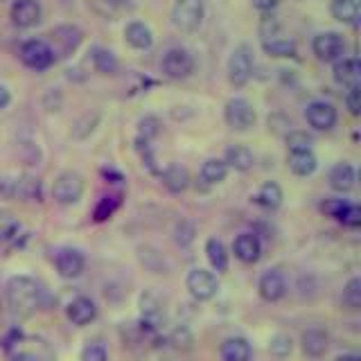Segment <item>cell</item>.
Segmentation results:
<instances>
[{
  "label": "cell",
  "mask_w": 361,
  "mask_h": 361,
  "mask_svg": "<svg viewBox=\"0 0 361 361\" xmlns=\"http://www.w3.org/2000/svg\"><path fill=\"white\" fill-rule=\"evenodd\" d=\"M7 307L14 319H30L43 300V289L32 276H11L5 285Z\"/></svg>",
  "instance_id": "cell-1"
},
{
  "label": "cell",
  "mask_w": 361,
  "mask_h": 361,
  "mask_svg": "<svg viewBox=\"0 0 361 361\" xmlns=\"http://www.w3.org/2000/svg\"><path fill=\"white\" fill-rule=\"evenodd\" d=\"M185 289L195 300L206 302V300H212L219 293V280H217V276L212 274V271L197 267V269L188 271Z\"/></svg>",
  "instance_id": "cell-2"
},
{
  "label": "cell",
  "mask_w": 361,
  "mask_h": 361,
  "mask_svg": "<svg viewBox=\"0 0 361 361\" xmlns=\"http://www.w3.org/2000/svg\"><path fill=\"white\" fill-rule=\"evenodd\" d=\"M84 176L79 172H61L52 183V199L59 206H75V203L84 197Z\"/></svg>",
  "instance_id": "cell-3"
},
{
  "label": "cell",
  "mask_w": 361,
  "mask_h": 361,
  "mask_svg": "<svg viewBox=\"0 0 361 361\" xmlns=\"http://www.w3.org/2000/svg\"><path fill=\"white\" fill-rule=\"evenodd\" d=\"M253 50L246 43L237 45L228 56V82L235 88H242L253 77Z\"/></svg>",
  "instance_id": "cell-4"
},
{
  "label": "cell",
  "mask_w": 361,
  "mask_h": 361,
  "mask_svg": "<svg viewBox=\"0 0 361 361\" xmlns=\"http://www.w3.org/2000/svg\"><path fill=\"white\" fill-rule=\"evenodd\" d=\"M203 0H176L172 7V23L180 32H197L203 23Z\"/></svg>",
  "instance_id": "cell-5"
},
{
  "label": "cell",
  "mask_w": 361,
  "mask_h": 361,
  "mask_svg": "<svg viewBox=\"0 0 361 361\" xmlns=\"http://www.w3.org/2000/svg\"><path fill=\"white\" fill-rule=\"evenodd\" d=\"M54 269L63 280H77L86 271V255L75 246H63L54 253Z\"/></svg>",
  "instance_id": "cell-6"
},
{
  "label": "cell",
  "mask_w": 361,
  "mask_h": 361,
  "mask_svg": "<svg viewBox=\"0 0 361 361\" xmlns=\"http://www.w3.org/2000/svg\"><path fill=\"white\" fill-rule=\"evenodd\" d=\"M224 120L235 131H246L255 124V109L244 97H233L224 106Z\"/></svg>",
  "instance_id": "cell-7"
},
{
  "label": "cell",
  "mask_w": 361,
  "mask_h": 361,
  "mask_svg": "<svg viewBox=\"0 0 361 361\" xmlns=\"http://www.w3.org/2000/svg\"><path fill=\"white\" fill-rule=\"evenodd\" d=\"M54 52L48 41L43 39H30L20 45V61L32 71H45L54 63Z\"/></svg>",
  "instance_id": "cell-8"
},
{
  "label": "cell",
  "mask_w": 361,
  "mask_h": 361,
  "mask_svg": "<svg viewBox=\"0 0 361 361\" xmlns=\"http://www.w3.org/2000/svg\"><path fill=\"white\" fill-rule=\"evenodd\" d=\"M161 71L169 79H188L195 73V56L185 48H172L165 52L161 61Z\"/></svg>",
  "instance_id": "cell-9"
},
{
  "label": "cell",
  "mask_w": 361,
  "mask_h": 361,
  "mask_svg": "<svg viewBox=\"0 0 361 361\" xmlns=\"http://www.w3.org/2000/svg\"><path fill=\"white\" fill-rule=\"evenodd\" d=\"M287 278L280 269H267L257 280V293L264 302H280L287 296Z\"/></svg>",
  "instance_id": "cell-10"
},
{
  "label": "cell",
  "mask_w": 361,
  "mask_h": 361,
  "mask_svg": "<svg viewBox=\"0 0 361 361\" xmlns=\"http://www.w3.org/2000/svg\"><path fill=\"white\" fill-rule=\"evenodd\" d=\"M312 50L319 61H336L345 50L343 37L338 32H321L312 41Z\"/></svg>",
  "instance_id": "cell-11"
},
{
  "label": "cell",
  "mask_w": 361,
  "mask_h": 361,
  "mask_svg": "<svg viewBox=\"0 0 361 361\" xmlns=\"http://www.w3.org/2000/svg\"><path fill=\"white\" fill-rule=\"evenodd\" d=\"M41 14H43V11H41L39 0H14V3H11V9H9L11 23H14V25L20 27V30L39 25Z\"/></svg>",
  "instance_id": "cell-12"
},
{
  "label": "cell",
  "mask_w": 361,
  "mask_h": 361,
  "mask_svg": "<svg viewBox=\"0 0 361 361\" xmlns=\"http://www.w3.org/2000/svg\"><path fill=\"white\" fill-rule=\"evenodd\" d=\"M66 319L77 327H86L97 319V305L88 296H77L66 305Z\"/></svg>",
  "instance_id": "cell-13"
},
{
  "label": "cell",
  "mask_w": 361,
  "mask_h": 361,
  "mask_svg": "<svg viewBox=\"0 0 361 361\" xmlns=\"http://www.w3.org/2000/svg\"><path fill=\"white\" fill-rule=\"evenodd\" d=\"M233 253L244 264H257L262 257V240L255 233H240L233 242Z\"/></svg>",
  "instance_id": "cell-14"
},
{
  "label": "cell",
  "mask_w": 361,
  "mask_h": 361,
  "mask_svg": "<svg viewBox=\"0 0 361 361\" xmlns=\"http://www.w3.org/2000/svg\"><path fill=\"white\" fill-rule=\"evenodd\" d=\"M305 118H307L310 127L316 131H330L336 124V109L330 104V102H312L307 104V111H305Z\"/></svg>",
  "instance_id": "cell-15"
},
{
  "label": "cell",
  "mask_w": 361,
  "mask_h": 361,
  "mask_svg": "<svg viewBox=\"0 0 361 361\" xmlns=\"http://www.w3.org/2000/svg\"><path fill=\"white\" fill-rule=\"evenodd\" d=\"M300 348L305 357L321 359L327 353V348H330V334L323 327H310V330L300 334Z\"/></svg>",
  "instance_id": "cell-16"
},
{
  "label": "cell",
  "mask_w": 361,
  "mask_h": 361,
  "mask_svg": "<svg viewBox=\"0 0 361 361\" xmlns=\"http://www.w3.org/2000/svg\"><path fill=\"white\" fill-rule=\"evenodd\" d=\"M221 361H253V345L244 336H228L219 345Z\"/></svg>",
  "instance_id": "cell-17"
},
{
  "label": "cell",
  "mask_w": 361,
  "mask_h": 361,
  "mask_svg": "<svg viewBox=\"0 0 361 361\" xmlns=\"http://www.w3.org/2000/svg\"><path fill=\"white\" fill-rule=\"evenodd\" d=\"M332 75L338 86L355 88L361 84V66L357 59H336V63L332 68Z\"/></svg>",
  "instance_id": "cell-18"
},
{
  "label": "cell",
  "mask_w": 361,
  "mask_h": 361,
  "mask_svg": "<svg viewBox=\"0 0 361 361\" xmlns=\"http://www.w3.org/2000/svg\"><path fill=\"white\" fill-rule=\"evenodd\" d=\"M206 257L212 271H217V274H226L231 267V253L219 237H208L206 240Z\"/></svg>",
  "instance_id": "cell-19"
},
{
  "label": "cell",
  "mask_w": 361,
  "mask_h": 361,
  "mask_svg": "<svg viewBox=\"0 0 361 361\" xmlns=\"http://www.w3.org/2000/svg\"><path fill=\"white\" fill-rule=\"evenodd\" d=\"M282 199H285V195H282V188L276 183V180H267V183H262V185H259V190L255 192L253 203L262 208V210L274 212V210H278L282 206Z\"/></svg>",
  "instance_id": "cell-20"
},
{
  "label": "cell",
  "mask_w": 361,
  "mask_h": 361,
  "mask_svg": "<svg viewBox=\"0 0 361 361\" xmlns=\"http://www.w3.org/2000/svg\"><path fill=\"white\" fill-rule=\"evenodd\" d=\"M355 185H357V169L350 163H338L330 169V188L334 192L345 195V192L355 190Z\"/></svg>",
  "instance_id": "cell-21"
},
{
  "label": "cell",
  "mask_w": 361,
  "mask_h": 361,
  "mask_svg": "<svg viewBox=\"0 0 361 361\" xmlns=\"http://www.w3.org/2000/svg\"><path fill=\"white\" fill-rule=\"evenodd\" d=\"M161 178H163V185L172 192V195H180V192H185L190 188V172L183 167V165H167L163 172H161Z\"/></svg>",
  "instance_id": "cell-22"
},
{
  "label": "cell",
  "mask_w": 361,
  "mask_h": 361,
  "mask_svg": "<svg viewBox=\"0 0 361 361\" xmlns=\"http://www.w3.org/2000/svg\"><path fill=\"white\" fill-rule=\"evenodd\" d=\"M124 41H127L135 50H149L154 45V34L149 27L145 25V23L133 20L124 27Z\"/></svg>",
  "instance_id": "cell-23"
},
{
  "label": "cell",
  "mask_w": 361,
  "mask_h": 361,
  "mask_svg": "<svg viewBox=\"0 0 361 361\" xmlns=\"http://www.w3.org/2000/svg\"><path fill=\"white\" fill-rule=\"evenodd\" d=\"M224 163L228 165V169H235V172H248L255 163V156L244 145H231L228 149H226Z\"/></svg>",
  "instance_id": "cell-24"
},
{
  "label": "cell",
  "mask_w": 361,
  "mask_h": 361,
  "mask_svg": "<svg viewBox=\"0 0 361 361\" xmlns=\"http://www.w3.org/2000/svg\"><path fill=\"white\" fill-rule=\"evenodd\" d=\"M287 165L296 176H312L319 167V161L312 149H302V152H289L287 156Z\"/></svg>",
  "instance_id": "cell-25"
},
{
  "label": "cell",
  "mask_w": 361,
  "mask_h": 361,
  "mask_svg": "<svg viewBox=\"0 0 361 361\" xmlns=\"http://www.w3.org/2000/svg\"><path fill=\"white\" fill-rule=\"evenodd\" d=\"M228 176V165L221 158H208L201 167V180L206 185H219Z\"/></svg>",
  "instance_id": "cell-26"
},
{
  "label": "cell",
  "mask_w": 361,
  "mask_h": 361,
  "mask_svg": "<svg viewBox=\"0 0 361 361\" xmlns=\"http://www.w3.org/2000/svg\"><path fill=\"white\" fill-rule=\"evenodd\" d=\"M332 16L343 25H357L359 20V3L357 0H332Z\"/></svg>",
  "instance_id": "cell-27"
},
{
  "label": "cell",
  "mask_w": 361,
  "mask_h": 361,
  "mask_svg": "<svg viewBox=\"0 0 361 361\" xmlns=\"http://www.w3.org/2000/svg\"><path fill=\"white\" fill-rule=\"evenodd\" d=\"M93 68L99 75H116L118 73V59L111 50L104 48H93Z\"/></svg>",
  "instance_id": "cell-28"
},
{
  "label": "cell",
  "mask_w": 361,
  "mask_h": 361,
  "mask_svg": "<svg viewBox=\"0 0 361 361\" xmlns=\"http://www.w3.org/2000/svg\"><path fill=\"white\" fill-rule=\"evenodd\" d=\"M262 48L269 56H296V41L285 39L282 34L271 41H264Z\"/></svg>",
  "instance_id": "cell-29"
},
{
  "label": "cell",
  "mask_w": 361,
  "mask_h": 361,
  "mask_svg": "<svg viewBox=\"0 0 361 361\" xmlns=\"http://www.w3.org/2000/svg\"><path fill=\"white\" fill-rule=\"evenodd\" d=\"M343 305L350 312H359L361 310V278L353 276L343 287V296H341Z\"/></svg>",
  "instance_id": "cell-30"
},
{
  "label": "cell",
  "mask_w": 361,
  "mask_h": 361,
  "mask_svg": "<svg viewBox=\"0 0 361 361\" xmlns=\"http://www.w3.org/2000/svg\"><path fill=\"white\" fill-rule=\"evenodd\" d=\"M291 350H293V341H291L289 334H276V336H271V341H269V355L271 357L287 359L291 355Z\"/></svg>",
  "instance_id": "cell-31"
},
{
  "label": "cell",
  "mask_w": 361,
  "mask_h": 361,
  "mask_svg": "<svg viewBox=\"0 0 361 361\" xmlns=\"http://www.w3.org/2000/svg\"><path fill=\"white\" fill-rule=\"evenodd\" d=\"M280 32H282L280 20L271 14V11H267L262 20H259V37H262V41H271V39L280 37Z\"/></svg>",
  "instance_id": "cell-32"
},
{
  "label": "cell",
  "mask_w": 361,
  "mask_h": 361,
  "mask_svg": "<svg viewBox=\"0 0 361 361\" xmlns=\"http://www.w3.org/2000/svg\"><path fill=\"white\" fill-rule=\"evenodd\" d=\"M314 138L307 131H289L287 133V147L289 152H302V149H312Z\"/></svg>",
  "instance_id": "cell-33"
},
{
  "label": "cell",
  "mask_w": 361,
  "mask_h": 361,
  "mask_svg": "<svg viewBox=\"0 0 361 361\" xmlns=\"http://www.w3.org/2000/svg\"><path fill=\"white\" fill-rule=\"evenodd\" d=\"M118 208H120V199L118 197H104L97 203L93 217H95V221H106L109 217H113V212H116Z\"/></svg>",
  "instance_id": "cell-34"
},
{
  "label": "cell",
  "mask_w": 361,
  "mask_h": 361,
  "mask_svg": "<svg viewBox=\"0 0 361 361\" xmlns=\"http://www.w3.org/2000/svg\"><path fill=\"white\" fill-rule=\"evenodd\" d=\"M161 302H158V298L154 296V293H142L140 298V310H142V316L147 321H154L156 316H161Z\"/></svg>",
  "instance_id": "cell-35"
},
{
  "label": "cell",
  "mask_w": 361,
  "mask_h": 361,
  "mask_svg": "<svg viewBox=\"0 0 361 361\" xmlns=\"http://www.w3.org/2000/svg\"><path fill=\"white\" fill-rule=\"evenodd\" d=\"M79 361H109V353L102 343H88L79 355Z\"/></svg>",
  "instance_id": "cell-36"
},
{
  "label": "cell",
  "mask_w": 361,
  "mask_h": 361,
  "mask_svg": "<svg viewBox=\"0 0 361 361\" xmlns=\"http://www.w3.org/2000/svg\"><path fill=\"white\" fill-rule=\"evenodd\" d=\"M336 221H341L343 226H348V228H359V226H361V210H359V206H355V203H348V208L341 214H338Z\"/></svg>",
  "instance_id": "cell-37"
},
{
  "label": "cell",
  "mask_w": 361,
  "mask_h": 361,
  "mask_svg": "<svg viewBox=\"0 0 361 361\" xmlns=\"http://www.w3.org/2000/svg\"><path fill=\"white\" fill-rule=\"evenodd\" d=\"M345 106L348 111L353 113V116H361V88L355 86V88H348V93H345Z\"/></svg>",
  "instance_id": "cell-38"
},
{
  "label": "cell",
  "mask_w": 361,
  "mask_h": 361,
  "mask_svg": "<svg viewBox=\"0 0 361 361\" xmlns=\"http://www.w3.org/2000/svg\"><path fill=\"white\" fill-rule=\"evenodd\" d=\"M348 203H350V201H343V199H327V201L321 203V210H323L325 214H330V217L338 219V214H341V212L348 208Z\"/></svg>",
  "instance_id": "cell-39"
},
{
  "label": "cell",
  "mask_w": 361,
  "mask_h": 361,
  "mask_svg": "<svg viewBox=\"0 0 361 361\" xmlns=\"http://www.w3.org/2000/svg\"><path fill=\"white\" fill-rule=\"evenodd\" d=\"M156 133H158V120L156 118H145L140 122V138L145 135V142H149Z\"/></svg>",
  "instance_id": "cell-40"
},
{
  "label": "cell",
  "mask_w": 361,
  "mask_h": 361,
  "mask_svg": "<svg viewBox=\"0 0 361 361\" xmlns=\"http://www.w3.org/2000/svg\"><path fill=\"white\" fill-rule=\"evenodd\" d=\"M18 341H23V332L18 330V327H14V330H9L3 336V350H5V353H11V348H14Z\"/></svg>",
  "instance_id": "cell-41"
},
{
  "label": "cell",
  "mask_w": 361,
  "mask_h": 361,
  "mask_svg": "<svg viewBox=\"0 0 361 361\" xmlns=\"http://www.w3.org/2000/svg\"><path fill=\"white\" fill-rule=\"evenodd\" d=\"M251 3H253V7H255V9L264 11V14H267V11L276 9V7L282 3V0H251Z\"/></svg>",
  "instance_id": "cell-42"
},
{
  "label": "cell",
  "mask_w": 361,
  "mask_h": 361,
  "mask_svg": "<svg viewBox=\"0 0 361 361\" xmlns=\"http://www.w3.org/2000/svg\"><path fill=\"white\" fill-rule=\"evenodd\" d=\"M9 361H39L32 353H11L9 355Z\"/></svg>",
  "instance_id": "cell-43"
},
{
  "label": "cell",
  "mask_w": 361,
  "mask_h": 361,
  "mask_svg": "<svg viewBox=\"0 0 361 361\" xmlns=\"http://www.w3.org/2000/svg\"><path fill=\"white\" fill-rule=\"evenodd\" d=\"M11 102V95H9V90L5 86H0V111H3L7 104Z\"/></svg>",
  "instance_id": "cell-44"
},
{
  "label": "cell",
  "mask_w": 361,
  "mask_h": 361,
  "mask_svg": "<svg viewBox=\"0 0 361 361\" xmlns=\"http://www.w3.org/2000/svg\"><path fill=\"white\" fill-rule=\"evenodd\" d=\"M334 361H361V357L355 355V353H343V355H338Z\"/></svg>",
  "instance_id": "cell-45"
},
{
  "label": "cell",
  "mask_w": 361,
  "mask_h": 361,
  "mask_svg": "<svg viewBox=\"0 0 361 361\" xmlns=\"http://www.w3.org/2000/svg\"><path fill=\"white\" fill-rule=\"evenodd\" d=\"M104 3L113 7H124V5H129V0H104Z\"/></svg>",
  "instance_id": "cell-46"
}]
</instances>
